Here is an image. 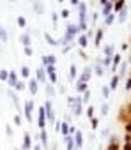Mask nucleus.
Here are the masks:
<instances>
[{"instance_id": "c03bdc74", "label": "nucleus", "mask_w": 131, "mask_h": 150, "mask_svg": "<svg viewBox=\"0 0 131 150\" xmlns=\"http://www.w3.org/2000/svg\"><path fill=\"white\" fill-rule=\"evenodd\" d=\"M89 99H90V92H85L83 97H82V101H89Z\"/></svg>"}, {"instance_id": "39448f33", "label": "nucleus", "mask_w": 131, "mask_h": 150, "mask_svg": "<svg viewBox=\"0 0 131 150\" xmlns=\"http://www.w3.org/2000/svg\"><path fill=\"white\" fill-rule=\"evenodd\" d=\"M73 141H75V148H82L83 146V134H82V131H75V134H73Z\"/></svg>"}, {"instance_id": "2eb2a0df", "label": "nucleus", "mask_w": 131, "mask_h": 150, "mask_svg": "<svg viewBox=\"0 0 131 150\" xmlns=\"http://www.w3.org/2000/svg\"><path fill=\"white\" fill-rule=\"evenodd\" d=\"M28 90H30V94L32 96H36L37 94V80L34 78V80H30V83H28Z\"/></svg>"}, {"instance_id": "3c124183", "label": "nucleus", "mask_w": 131, "mask_h": 150, "mask_svg": "<svg viewBox=\"0 0 131 150\" xmlns=\"http://www.w3.org/2000/svg\"><path fill=\"white\" fill-rule=\"evenodd\" d=\"M126 131H127V132H131V124H127V125H126Z\"/></svg>"}, {"instance_id": "f257e3e1", "label": "nucleus", "mask_w": 131, "mask_h": 150, "mask_svg": "<svg viewBox=\"0 0 131 150\" xmlns=\"http://www.w3.org/2000/svg\"><path fill=\"white\" fill-rule=\"evenodd\" d=\"M78 32H80L78 25H68V28H66V34H64V39H62V44H64V46L71 44L73 37H75V35H76Z\"/></svg>"}, {"instance_id": "c756f323", "label": "nucleus", "mask_w": 131, "mask_h": 150, "mask_svg": "<svg viewBox=\"0 0 131 150\" xmlns=\"http://www.w3.org/2000/svg\"><path fill=\"white\" fill-rule=\"evenodd\" d=\"M78 42H80V46H82V48H85V46H87V35H80Z\"/></svg>"}, {"instance_id": "0eeeda50", "label": "nucleus", "mask_w": 131, "mask_h": 150, "mask_svg": "<svg viewBox=\"0 0 131 150\" xmlns=\"http://www.w3.org/2000/svg\"><path fill=\"white\" fill-rule=\"evenodd\" d=\"M37 125L44 131V125H46V115H44V108H39V117H37Z\"/></svg>"}, {"instance_id": "a19ab883", "label": "nucleus", "mask_w": 131, "mask_h": 150, "mask_svg": "<svg viewBox=\"0 0 131 150\" xmlns=\"http://www.w3.org/2000/svg\"><path fill=\"white\" fill-rule=\"evenodd\" d=\"M18 25H20V27H25V25H27V21H25V18H23V16H21V18H18Z\"/></svg>"}, {"instance_id": "7c9ffc66", "label": "nucleus", "mask_w": 131, "mask_h": 150, "mask_svg": "<svg viewBox=\"0 0 131 150\" xmlns=\"http://www.w3.org/2000/svg\"><path fill=\"white\" fill-rule=\"evenodd\" d=\"M48 80L51 83H57V72H48Z\"/></svg>"}, {"instance_id": "6ab92c4d", "label": "nucleus", "mask_w": 131, "mask_h": 150, "mask_svg": "<svg viewBox=\"0 0 131 150\" xmlns=\"http://www.w3.org/2000/svg\"><path fill=\"white\" fill-rule=\"evenodd\" d=\"M32 9H34L36 13H39V14H41V13H44V6H43V4H39V2H36V4L32 6Z\"/></svg>"}, {"instance_id": "8fccbe9b", "label": "nucleus", "mask_w": 131, "mask_h": 150, "mask_svg": "<svg viewBox=\"0 0 131 150\" xmlns=\"http://www.w3.org/2000/svg\"><path fill=\"white\" fill-rule=\"evenodd\" d=\"M25 55L30 57V55H32V48H25Z\"/></svg>"}, {"instance_id": "423d86ee", "label": "nucleus", "mask_w": 131, "mask_h": 150, "mask_svg": "<svg viewBox=\"0 0 131 150\" xmlns=\"http://www.w3.org/2000/svg\"><path fill=\"white\" fill-rule=\"evenodd\" d=\"M90 76H92V67H90V65H87V67L83 69V72H82V76H80V80H78V81L87 83V81L90 80Z\"/></svg>"}, {"instance_id": "58836bf2", "label": "nucleus", "mask_w": 131, "mask_h": 150, "mask_svg": "<svg viewBox=\"0 0 131 150\" xmlns=\"http://www.w3.org/2000/svg\"><path fill=\"white\" fill-rule=\"evenodd\" d=\"M101 92H103V96H105V97H108V96H110V88H108V85H105Z\"/></svg>"}, {"instance_id": "09e8293b", "label": "nucleus", "mask_w": 131, "mask_h": 150, "mask_svg": "<svg viewBox=\"0 0 131 150\" xmlns=\"http://www.w3.org/2000/svg\"><path fill=\"white\" fill-rule=\"evenodd\" d=\"M126 90H131V78L126 81Z\"/></svg>"}, {"instance_id": "37998d69", "label": "nucleus", "mask_w": 131, "mask_h": 150, "mask_svg": "<svg viewBox=\"0 0 131 150\" xmlns=\"http://www.w3.org/2000/svg\"><path fill=\"white\" fill-rule=\"evenodd\" d=\"M14 88H16V90H23V88H25V85H23V83H21V81H18V83H16V87H14Z\"/></svg>"}, {"instance_id": "5701e85b", "label": "nucleus", "mask_w": 131, "mask_h": 150, "mask_svg": "<svg viewBox=\"0 0 131 150\" xmlns=\"http://www.w3.org/2000/svg\"><path fill=\"white\" fill-rule=\"evenodd\" d=\"M76 78V65L73 64L71 67H69V80H75Z\"/></svg>"}, {"instance_id": "ea45409f", "label": "nucleus", "mask_w": 131, "mask_h": 150, "mask_svg": "<svg viewBox=\"0 0 131 150\" xmlns=\"http://www.w3.org/2000/svg\"><path fill=\"white\" fill-rule=\"evenodd\" d=\"M101 113H103V115H106V113H108V103H105V104L101 106Z\"/></svg>"}, {"instance_id": "79ce46f5", "label": "nucleus", "mask_w": 131, "mask_h": 150, "mask_svg": "<svg viewBox=\"0 0 131 150\" xmlns=\"http://www.w3.org/2000/svg\"><path fill=\"white\" fill-rule=\"evenodd\" d=\"M101 64H103V65H110V64H112V58H106V57H105V58L101 60Z\"/></svg>"}, {"instance_id": "4468645a", "label": "nucleus", "mask_w": 131, "mask_h": 150, "mask_svg": "<svg viewBox=\"0 0 131 150\" xmlns=\"http://www.w3.org/2000/svg\"><path fill=\"white\" fill-rule=\"evenodd\" d=\"M20 41H21V44H23L25 48H30V35H28V34H21V35H20Z\"/></svg>"}, {"instance_id": "20e7f679", "label": "nucleus", "mask_w": 131, "mask_h": 150, "mask_svg": "<svg viewBox=\"0 0 131 150\" xmlns=\"http://www.w3.org/2000/svg\"><path fill=\"white\" fill-rule=\"evenodd\" d=\"M23 110H25V118H27L28 122H32V110H34V101H25V106H23Z\"/></svg>"}, {"instance_id": "ddd939ff", "label": "nucleus", "mask_w": 131, "mask_h": 150, "mask_svg": "<svg viewBox=\"0 0 131 150\" xmlns=\"http://www.w3.org/2000/svg\"><path fill=\"white\" fill-rule=\"evenodd\" d=\"M36 74H37V78H36V80H37V83H39V81H46V71H44V67L37 69V72H36Z\"/></svg>"}, {"instance_id": "9d476101", "label": "nucleus", "mask_w": 131, "mask_h": 150, "mask_svg": "<svg viewBox=\"0 0 131 150\" xmlns=\"http://www.w3.org/2000/svg\"><path fill=\"white\" fill-rule=\"evenodd\" d=\"M55 62H57V58L53 57V55H46V57H43V64L48 67V65H55Z\"/></svg>"}, {"instance_id": "bb28decb", "label": "nucleus", "mask_w": 131, "mask_h": 150, "mask_svg": "<svg viewBox=\"0 0 131 150\" xmlns=\"http://www.w3.org/2000/svg\"><path fill=\"white\" fill-rule=\"evenodd\" d=\"M117 85H119V76H113L112 78V83H110V90L112 88H117Z\"/></svg>"}, {"instance_id": "393cba45", "label": "nucleus", "mask_w": 131, "mask_h": 150, "mask_svg": "<svg viewBox=\"0 0 131 150\" xmlns=\"http://www.w3.org/2000/svg\"><path fill=\"white\" fill-rule=\"evenodd\" d=\"M112 60H113V62H112V65H113V69L120 65V57H119V55H113V58H112Z\"/></svg>"}, {"instance_id": "603ef678", "label": "nucleus", "mask_w": 131, "mask_h": 150, "mask_svg": "<svg viewBox=\"0 0 131 150\" xmlns=\"http://www.w3.org/2000/svg\"><path fill=\"white\" fill-rule=\"evenodd\" d=\"M34 150H43V148H41V145H39V143H37V145H36V146H34Z\"/></svg>"}, {"instance_id": "1a4fd4ad", "label": "nucleus", "mask_w": 131, "mask_h": 150, "mask_svg": "<svg viewBox=\"0 0 131 150\" xmlns=\"http://www.w3.org/2000/svg\"><path fill=\"white\" fill-rule=\"evenodd\" d=\"M7 81H9V87H16V83H18V74H16L14 71H11V72H9Z\"/></svg>"}, {"instance_id": "a18cd8bd", "label": "nucleus", "mask_w": 131, "mask_h": 150, "mask_svg": "<svg viewBox=\"0 0 131 150\" xmlns=\"http://www.w3.org/2000/svg\"><path fill=\"white\" fill-rule=\"evenodd\" d=\"M14 124H16V125H20V124H21V117H20V115H16V117H14Z\"/></svg>"}, {"instance_id": "9b49d317", "label": "nucleus", "mask_w": 131, "mask_h": 150, "mask_svg": "<svg viewBox=\"0 0 131 150\" xmlns=\"http://www.w3.org/2000/svg\"><path fill=\"white\" fill-rule=\"evenodd\" d=\"M58 129H60V132L64 134V138H66V136H69V131H71V127H69V124H68V122H62Z\"/></svg>"}, {"instance_id": "5fc2aeb1", "label": "nucleus", "mask_w": 131, "mask_h": 150, "mask_svg": "<svg viewBox=\"0 0 131 150\" xmlns=\"http://www.w3.org/2000/svg\"><path fill=\"white\" fill-rule=\"evenodd\" d=\"M129 7H131V6H129Z\"/></svg>"}, {"instance_id": "a878e982", "label": "nucleus", "mask_w": 131, "mask_h": 150, "mask_svg": "<svg viewBox=\"0 0 131 150\" xmlns=\"http://www.w3.org/2000/svg\"><path fill=\"white\" fill-rule=\"evenodd\" d=\"M113 9L115 11H122L124 9V2H122V0H120V2H113Z\"/></svg>"}, {"instance_id": "aec40b11", "label": "nucleus", "mask_w": 131, "mask_h": 150, "mask_svg": "<svg viewBox=\"0 0 131 150\" xmlns=\"http://www.w3.org/2000/svg\"><path fill=\"white\" fill-rule=\"evenodd\" d=\"M126 16H127V9L124 7L122 11H119V21H120V23H124V21H126Z\"/></svg>"}, {"instance_id": "6e6552de", "label": "nucleus", "mask_w": 131, "mask_h": 150, "mask_svg": "<svg viewBox=\"0 0 131 150\" xmlns=\"http://www.w3.org/2000/svg\"><path fill=\"white\" fill-rule=\"evenodd\" d=\"M99 4L103 6V14L105 16H108L113 11V2H105V0H103V2H99Z\"/></svg>"}, {"instance_id": "f8f14e48", "label": "nucleus", "mask_w": 131, "mask_h": 150, "mask_svg": "<svg viewBox=\"0 0 131 150\" xmlns=\"http://www.w3.org/2000/svg\"><path fill=\"white\" fill-rule=\"evenodd\" d=\"M64 141H66V150H73V148H75V141H73V136H71V134L66 136Z\"/></svg>"}, {"instance_id": "4c0bfd02", "label": "nucleus", "mask_w": 131, "mask_h": 150, "mask_svg": "<svg viewBox=\"0 0 131 150\" xmlns=\"http://www.w3.org/2000/svg\"><path fill=\"white\" fill-rule=\"evenodd\" d=\"M9 78V72L7 71H0V80H7Z\"/></svg>"}, {"instance_id": "2f4dec72", "label": "nucleus", "mask_w": 131, "mask_h": 150, "mask_svg": "<svg viewBox=\"0 0 131 150\" xmlns=\"http://www.w3.org/2000/svg\"><path fill=\"white\" fill-rule=\"evenodd\" d=\"M113 20H115V16H113V14H108V16L105 18V23H106V25H112Z\"/></svg>"}, {"instance_id": "4be33fe9", "label": "nucleus", "mask_w": 131, "mask_h": 150, "mask_svg": "<svg viewBox=\"0 0 131 150\" xmlns=\"http://www.w3.org/2000/svg\"><path fill=\"white\" fill-rule=\"evenodd\" d=\"M76 90H78V92H87V83L76 81Z\"/></svg>"}, {"instance_id": "7ed1b4c3", "label": "nucleus", "mask_w": 131, "mask_h": 150, "mask_svg": "<svg viewBox=\"0 0 131 150\" xmlns=\"http://www.w3.org/2000/svg\"><path fill=\"white\" fill-rule=\"evenodd\" d=\"M44 115H46V120H50V122L55 120V113H53V108H51V101H46L44 103Z\"/></svg>"}, {"instance_id": "f3484780", "label": "nucleus", "mask_w": 131, "mask_h": 150, "mask_svg": "<svg viewBox=\"0 0 131 150\" xmlns=\"http://www.w3.org/2000/svg\"><path fill=\"white\" fill-rule=\"evenodd\" d=\"M9 97L13 99V103H14V106H16V110H21V106H20V101H18V96L13 92V90H9Z\"/></svg>"}, {"instance_id": "412c9836", "label": "nucleus", "mask_w": 131, "mask_h": 150, "mask_svg": "<svg viewBox=\"0 0 131 150\" xmlns=\"http://www.w3.org/2000/svg\"><path fill=\"white\" fill-rule=\"evenodd\" d=\"M105 55H106V58H112V57H113V46H112V44H108V46L105 48Z\"/></svg>"}, {"instance_id": "e433bc0d", "label": "nucleus", "mask_w": 131, "mask_h": 150, "mask_svg": "<svg viewBox=\"0 0 131 150\" xmlns=\"http://www.w3.org/2000/svg\"><path fill=\"white\" fill-rule=\"evenodd\" d=\"M92 115H94V108H92V106H89V108H87V117H89V118H90V120H92V118H94V117H92Z\"/></svg>"}, {"instance_id": "473e14b6", "label": "nucleus", "mask_w": 131, "mask_h": 150, "mask_svg": "<svg viewBox=\"0 0 131 150\" xmlns=\"http://www.w3.org/2000/svg\"><path fill=\"white\" fill-rule=\"evenodd\" d=\"M44 37H46V41H48V42H50L51 46H55V44H58V42H57V41H55V39H53L51 35H48V34H44Z\"/></svg>"}, {"instance_id": "49530a36", "label": "nucleus", "mask_w": 131, "mask_h": 150, "mask_svg": "<svg viewBox=\"0 0 131 150\" xmlns=\"http://www.w3.org/2000/svg\"><path fill=\"white\" fill-rule=\"evenodd\" d=\"M62 18H64V20H66V18H69V11H68V9H64V11H62Z\"/></svg>"}, {"instance_id": "cd10ccee", "label": "nucleus", "mask_w": 131, "mask_h": 150, "mask_svg": "<svg viewBox=\"0 0 131 150\" xmlns=\"http://www.w3.org/2000/svg\"><path fill=\"white\" fill-rule=\"evenodd\" d=\"M41 139H43V145H44V146H48V132H46V131H43V132H41Z\"/></svg>"}, {"instance_id": "c9c22d12", "label": "nucleus", "mask_w": 131, "mask_h": 150, "mask_svg": "<svg viewBox=\"0 0 131 150\" xmlns=\"http://www.w3.org/2000/svg\"><path fill=\"white\" fill-rule=\"evenodd\" d=\"M53 94H55V92H53V87H51V85H46V96L50 97V96H53Z\"/></svg>"}, {"instance_id": "f03ea898", "label": "nucleus", "mask_w": 131, "mask_h": 150, "mask_svg": "<svg viewBox=\"0 0 131 150\" xmlns=\"http://www.w3.org/2000/svg\"><path fill=\"white\" fill-rule=\"evenodd\" d=\"M78 18H80L78 28L80 30H85L87 28V6H85V2H80L78 4Z\"/></svg>"}, {"instance_id": "b1692460", "label": "nucleus", "mask_w": 131, "mask_h": 150, "mask_svg": "<svg viewBox=\"0 0 131 150\" xmlns=\"http://www.w3.org/2000/svg\"><path fill=\"white\" fill-rule=\"evenodd\" d=\"M94 71H96L98 76H103V72H105V69H103V65H101V64H96V65H94Z\"/></svg>"}, {"instance_id": "72a5a7b5", "label": "nucleus", "mask_w": 131, "mask_h": 150, "mask_svg": "<svg viewBox=\"0 0 131 150\" xmlns=\"http://www.w3.org/2000/svg\"><path fill=\"white\" fill-rule=\"evenodd\" d=\"M0 39H2V41H7V32H6L2 27H0Z\"/></svg>"}, {"instance_id": "864d4df0", "label": "nucleus", "mask_w": 131, "mask_h": 150, "mask_svg": "<svg viewBox=\"0 0 131 150\" xmlns=\"http://www.w3.org/2000/svg\"><path fill=\"white\" fill-rule=\"evenodd\" d=\"M0 71H2V69H0Z\"/></svg>"}, {"instance_id": "c85d7f7f", "label": "nucleus", "mask_w": 131, "mask_h": 150, "mask_svg": "<svg viewBox=\"0 0 131 150\" xmlns=\"http://www.w3.org/2000/svg\"><path fill=\"white\" fill-rule=\"evenodd\" d=\"M20 74H21L23 78H27V76H28V67H27V65H21V69H20Z\"/></svg>"}, {"instance_id": "a211bd4d", "label": "nucleus", "mask_w": 131, "mask_h": 150, "mask_svg": "<svg viewBox=\"0 0 131 150\" xmlns=\"http://www.w3.org/2000/svg\"><path fill=\"white\" fill-rule=\"evenodd\" d=\"M126 69H127V60H122V64L119 65V76H122L126 72Z\"/></svg>"}, {"instance_id": "f704fd0d", "label": "nucleus", "mask_w": 131, "mask_h": 150, "mask_svg": "<svg viewBox=\"0 0 131 150\" xmlns=\"http://www.w3.org/2000/svg\"><path fill=\"white\" fill-rule=\"evenodd\" d=\"M101 39H103V30H98V34H96V44H99Z\"/></svg>"}, {"instance_id": "de8ad7c7", "label": "nucleus", "mask_w": 131, "mask_h": 150, "mask_svg": "<svg viewBox=\"0 0 131 150\" xmlns=\"http://www.w3.org/2000/svg\"><path fill=\"white\" fill-rule=\"evenodd\" d=\"M90 125H92V129H96V127H98V120L92 118V120H90Z\"/></svg>"}, {"instance_id": "dca6fc26", "label": "nucleus", "mask_w": 131, "mask_h": 150, "mask_svg": "<svg viewBox=\"0 0 131 150\" xmlns=\"http://www.w3.org/2000/svg\"><path fill=\"white\" fill-rule=\"evenodd\" d=\"M21 146H23V150H28V148L32 146V139H30V134H25V136H23V145H21Z\"/></svg>"}]
</instances>
